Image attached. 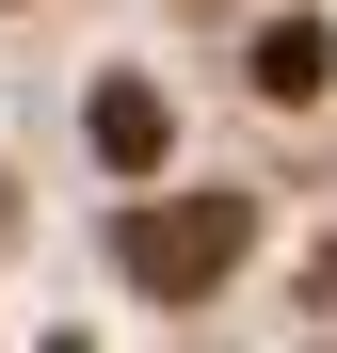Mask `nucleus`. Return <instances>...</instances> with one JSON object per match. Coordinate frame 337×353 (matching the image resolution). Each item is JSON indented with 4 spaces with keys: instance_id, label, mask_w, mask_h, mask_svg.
<instances>
[{
    "instance_id": "f257e3e1",
    "label": "nucleus",
    "mask_w": 337,
    "mask_h": 353,
    "mask_svg": "<svg viewBox=\"0 0 337 353\" xmlns=\"http://www.w3.org/2000/svg\"><path fill=\"white\" fill-rule=\"evenodd\" d=\"M241 257V193H193V209H129V273L145 289H209Z\"/></svg>"
},
{
    "instance_id": "f03ea898",
    "label": "nucleus",
    "mask_w": 337,
    "mask_h": 353,
    "mask_svg": "<svg viewBox=\"0 0 337 353\" xmlns=\"http://www.w3.org/2000/svg\"><path fill=\"white\" fill-rule=\"evenodd\" d=\"M81 129H96V161H112V176H161L177 112H161V81H96V112H81Z\"/></svg>"
},
{
    "instance_id": "7ed1b4c3",
    "label": "nucleus",
    "mask_w": 337,
    "mask_h": 353,
    "mask_svg": "<svg viewBox=\"0 0 337 353\" xmlns=\"http://www.w3.org/2000/svg\"><path fill=\"white\" fill-rule=\"evenodd\" d=\"M241 81H257V97H273V112H305V97H321V81H337V48H321V17H273V32H257V48H241Z\"/></svg>"
}]
</instances>
